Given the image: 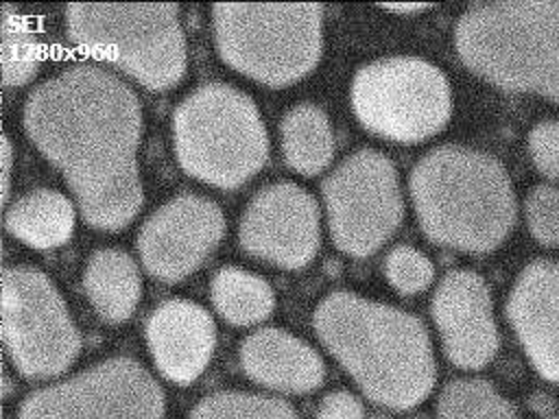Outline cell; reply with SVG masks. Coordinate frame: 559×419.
<instances>
[{"mask_svg": "<svg viewBox=\"0 0 559 419\" xmlns=\"http://www.w3.org/2000/svg\"><path fill=\"white\" fill-rule=\"evenodd\" d=\"M24 129L61 170L87 225L118 231L138 216L142 107L122 79L92 63L61 70L28 94Z\"/></svg>", "mask_w": 559, "mask_h": 419, "instance_id": "1", "label": "cell"}, {"mask_svg": "<svg viewBox=\"0 0 559 419\" xmlns=\"http://www.w3.org/2000/svg\"><path fill=\"white\" fill-rule=\"evenodd\" d=\"M312 325L321 345L369 402L408 410L432 393V340L417 316L349 290H334L317 303Z\"/></svg>", "mask_w": 559, "mask_h": 419, "instance_id": "2", "label": "cell"}, {"mask_svg": "<svg viewBox=\"0 0 559 419\" xmlns=\"http://www.w3.org/2000/svg\"><path fill=\"white\" fill-rule=\"evenodd\" d=\"M408 192L424 236L445 249L489 253L515 225L518 199L507 168L469 146L430 148L413 166Z\"/></svg>", "mask_w": 559, "mask_h": 419, "instance_id": "3", "label": "cell"}, {"mask_svg": "<svg viewBox=\"0 0 559 419\" xmlns=\"http://www.w3.org/2000/svg\"><path fill=\"white\" fill-rule=\"evenodd\" d=\"M454 46L487 83L559 105V2H476L461 13Z\"/></svg>", "mask_w": 559, "mask_h": 419, "instance_id": "4", "label": "cell"}, {"mask_svg": "<svg viewBox=\"0 0 559 419\" xmlns=\"http://www.w3.org/2000/svg\"><path fill=\"white\" fill-rule=\"evenodd\" d=\"M173 148L190 177L231 190L262 170L269 135L251 96L227 83H207L175 107Z\"/></svg>", "mask_w": 559, "mask_h": 419, "instance_id": "5", "label": "cell"}, {"mask_svg": "<svg viewBox=\"0 0 559 419\" xmlns=\"http://www.w3.org/2000/svg\"><path fill=\"white\" fill-rule=\"evenodd\" d=\"M66 35L76 50L155 92L186 74L188 48L175 2H72L66 7Z\"/></svg>", "mask_w": 559, "mask_h": 419, "instance_id": "6", "label": "cell"}, {"mask_svg": "<svg viewBox=\"0 0 559 419\" xmlns=\"http://www.w3.org/2000/svg\"><path fill=\"white\" fill-rule=\"evenodd\" d=\"M214 44L236 72L284 87L321 59L323 7L314 2H216L212 7Z\"/></svg>", "mask_w": 559, "mask_h": 419, "instance_id": "7", "label": "cell"}, {"mask_svg": "<svg viewBox=\"0 0 559 419\" xmlns=\"http://www.w3.org/2000/svg\"><path fill=\"white\" fill-rule=\"evenodd\" d=\"M349 103L358 122L397 144H419L445 129L452 89L443 70L421 57L391 55L360 65Z\"/></svg>", "mask_w": 559, "mask_h": 419, "instance_id": "8", "label": "cell"}, {"mask_svg": "<svg viewBox=\"0 0 559 419\" xmlns=\"http://www.w3.org/2000/svg\"><path fill=\"white\" fill-rule=\"evenodd\" d=\"M2 340L13 367L28 380L68 371L81 334L55 284L33 266L2 271Z\"/></svg>", "mask_w": 559, "mask_h": 419, "instance_id": "9", "label": "cell"}, {"mask_svg": "<svg viewBox=\"0 0 559 419\" xmlns=\"http://www.w3.org/2000/svg\"><path fill=\"white\" fill-rule=\"evenodd\" d=\"M321 196L332 242L352 258L373 255L404 218L397 170L376 148L345 157L323 179Z\"/></svg>", "mask_w": 559, "mask_h": 419, "instance_id": "10", "label": "cell"}, {"mask_svg": "<svg viewBox=\"0 0 559 419\" xmlns=\"http://www.w3.org/2000/svg\"><path fill=\"white\" fill-rule=\"evenodd\" d=\"M157 380L133 358L114 356L28 393L17 419H164Z\"/></svg>", "mask_w": 559, "mask_h": 419, "instance_id": "11", "label": "cell"}, {"mask_svg": "<svg viewBox=\"0 0 559 419\" xmlns=\"http://www.w3.org/2000/svg\"><path fill=\"white\" fill-rule=\"evenodd\" d=\"M240 247L273 266L297 271L312 262L321 244L317 199L293 181H280L251 196L238 220Z\"/></svg>", "mask_w": 559, "mask_h": 419, "instance_id": "12", "label": "cell"}, {"mask_svg": "<svg viewBox=\"0 0 559 419\" xmlns=\"http://www.w3.org/2000/svg\"><path fill=\"white\" fill-rule=\"evenodd\" d=\"M223 234L221 207L205 196L183 192L168 199L142 223L135 244L146 273L175 284L203 264Z\"/></svg>", "mask_w": 559, "mask_h": 419, "instance_id": "13", "label": "cell"}, {"mask_svg": "<svg viewBox=\"0 0 559 419\" xmlns=\"http://www.w3.org/2000/svg\"><path fill=\"white\" fill-rule=\"evenodd\" d=\"M430 316L445 358L463 369L487 367L498 347V325L487 282L467 268L445 273L430 299Z\"/></svg>", "mask_w": 559, "mask_h": 419, "instance_id": "14", "label": "cell"}, {"mask_svg": "<svg viewBox=\"0 0 559 419\" xmlns=\"http://www.w3.org/2000/svg\"><path fill=\"white\" fill-rule=\"evenodd\" d=\"M507 319L533 369L559 382V260L539 258L518 273Z\"/></svg>", "mask_w": 559, "mask_h": 419, "instance_id": "15", "label": "cell"}, {"mask_svg": "<svg viewBox=\"0 0 559 419\" xmlns=\"http://www.w3.org/2000/svg\"><path fill=\"white\" fill-rule=\"evenodd\" d=\"M146 347L166 380L188 386L207 369L214 356L216 323L197 301L166 299L148 314Z\"/></svg>", "mask_w": 559, "mask_h": 419, "instance_id": "16", "label": "cell"}, {"mask_svg": "<svg viewBox=\"0 0 559 419\" xmlns=\"http://www.w3.org/2000/svg\"><path fill=\"white\" fill-rule=\"evenodd\" d=\"M240 367L253 382L277 393H310L325 380V362L304 338L260 327L240 340Z\"/></svg>", "mask_w": 559, "mask_h": 419, "instance_id": "17", "label": "cell"}, {"mask_svg": "<svg viewBox=\"0 0 559 419\" xmlns=\"http://www.w3.org/2000/svg\"><path fill=\"white\" fill-rule=\"evenodd\" d=\"M83 290L107 323L127 321L142 297V279L133 258L120 249H96L83 266Z\"/></svg>", "mask_w": 559, "mask_h": 419, "instance_id": "18", "label": "cell"}, {"mask_svg": "<svg viewBox=\"0 0 559 419\" xmlns=\"http://www.w3.org/2000/svg\"><path fill=\"white\" fill-rule=\"evenodd\" d=\"M76 220L74 203L59 190L37 188L4 210L7 231L31 249H57L72 238Z\"/></svg>", "mask_w": 559, "mask_h": 419, "instance_id": "19", "label": "cell"}, {"mask_svg": "<svg viewBox=\"0 0 559 419\" xmlns=\"http://www.w3.org/2000/svg\"><path fill=\"white\" fill-rule=\"evenodd\" d=\"M286 164L304 175H321L334 159V133L325 111L312 103L290 107L280 124Z\"/></svg>", "mask_w": 559, "mask_h": 419, "instance_id": "20", "label": "cell"}, {"mask_svg": "<svg viewBox=\"0 0 559 419\" xmlns=\"http://www.w3.org/2000/svg\"><path fill=\"white\" fill-rule=\"evenodd\" d=\"M214 310L231 325L262 323L275 310V292L269 282L240 266H223L210 284Z\"/></svg>", "mask_w": 559, "mask_h": 419, "instance_id": "21", "label": "cell"}, {"mask_svg": "<svg viewBox=\"0 0 559 419\" xmlns=\"http://www.w3.org/2000/svg\"><path fill=\"white\" fill-rule=\"evenodd\" d=\"M439 419H518V410L489 380H450L437 397Z\"/></svg>", "mask_w": 559, "mask_h": 419, "instance_id": "22", "label": "cell"}, {"mask_svg": "<svg viewBox=\"0 0 559 419\" xmlns=\"http://www.w3.org/2000/svg\"><path fill=\"white\" fill-rule=\"evenodd\" d=\"M0 61H2V83L4 87H20L28 83L41 65V48L37 35L28 22L9 4L0 13Z\"/></svg>", "mask_w": 559, "mask_h": 419, "instance_id": "23", "label": "cell"}, {"mask_svg": "<svg viewBox=\"0 0 559 419\" xmlns=\"http://www.w3.org/2000/svg\"><path fill=\"white\" fill-rule=\"evenodd\" d=\"M190 419H299L297 410L271 395L221 391L197 402Z\"/></svg>", "mask_w": 559, "mask_h": 419, "instance_id": "24", "label": "cell"}, {"mask_svg": "<svg viewBox=\"0 0 559 419\" xmlns=\"http://www.w3.org/2000/svg\"><path fill=\"white\" fill-rule=\"evenodd\" d=\"M384 277L400 295H417L435 282V266L419 249L397 244L384 258Z\"/></svg>", "mask_w": 559, "mask_h": 419, "instance_id": "25", "label": "cell"}, {"mask_svg": "<svg viewBox=\"0 0 559 419\" xmlns=\"http://www.w3.org/2000/svg\"><path fill=\"white\" fill-rule=\"evenodd\" d=\"M524 218L539 244L559 249V183L548 181L531 188L524 201Z\"/></svg>", "mask_w": 559, "mask_h": 419, "instance_id": "26", "label": "cell"}, {"mask_svg": "<svg viewBox=\"0 0 559 419\" xmlns=\"http://www.w3.org/2000/svg\"><path fill=\"white\" fill-rule=\"evenodd\" d=\"M533 166L552 183H559V120H542L528 131Z\"/></svg>", "mask_w": 559, "mask_h": 419, "instance_id": "27", "label": "cell"}, {"mask_svg": "<svg viewBox=\"0 0 559 419\" xmlns=\"http://www.w3.org/2000/svg\"><path fill=\"white\" fill-rule=\"evenodd\" d=\"M317 419H365V404L349 391H332L319 402Z\"/></svg>", "mask_w": 559, "mask_h": 419, "instance_id": "28", "label": "cell"}, {"mask_svg": "<svg viewBox=\"0 0 559 419\" xmlns=\"http://www.w3.org/2000/svg\"><path fill=\"white\" fill-rule=\"evenodd\" d=\"M11 175H13V146L7 135H2V201L9 205L11 192Z\"/></svg>", "mask_w": 559, "mask_h": 419, "instance_id": "29", "label": "cell"}, {"mask_svg": "<svg viewBox=\"0 0 559 419\" xmlns=\"http://www.w3.org/2000/svg\"><path fill=\"white\" fill-rule=\"evenodd\" d=\"M432 4H426V2H397V4H380V9L384 11H393V13H400V15H411V13H421L426 9H430Z\"/></svg>", "mask_w": 559, "mask_h": 419, "instance_id": "30", "label": "cell"}, {"mask_svg": "<svg viewBox=\"0 0 559 419\" xmlns=\"http://www.w3.org/2000/svg\"><path fill=\"white\" fill-rule=\"evenodd\" d=\"M552 419H559V417H552Z\"/></svg>", "mask_w": 559, "mask_h": 419, "instance_id": "31", "label": "cell"}]
</instances>
